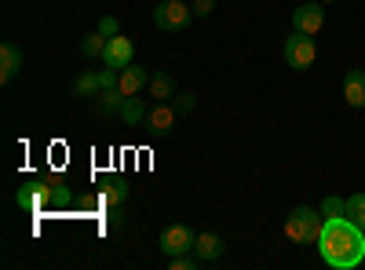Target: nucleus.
<instances>
[{
    "label": "nucleus",
    "mask_w": 365,
    "mask_h": 270,
    "mask_svg": "<svg viewBox=\"0 0 365 270\" xmlns=\"http://www.w3.org/2000/svg\"><path fill=\"white\" fill-rule=\"evenodd\" d=\"M175 106L172 103H154L150 106V113H146V128H150V135H158V139H165L172 128H175Z\"/></svg>",
    "instance_id": "1a4fd4ad"
},
{
    "label": "nucleus",
    "mask_w": 365,
    "mask_h": 270,
    "mask_svg": "<svg viewBox=\"0 0 365 270\" xmlns=\"http://www.w3.org/2000/svg\"><path fill=\"white\" fill-rule=\"evenodd\" d=\"M347 216H351L358 227H365V194H351V197H347Z\"/></svg>",
    "instance_id": "412c9836"
},
{
    "label": "nucleus",
    "mask_w": 365,
    "mask_h": 270,
    "mask_svg": "<svg viewBox=\"0 0 365 270\" xmlns=\"http://www.w3.org/2000/svg\"><path fill=\"white\" fill-rule=\"evenodd\" d=\"M96 99H99V113H110V117H117L120 113V103H125V95H120V92H99Z\"/></svg>",
    "instance_id": "aec40b11"
},
{
    "label": "nucleus",
    "mask_w": 365,
    "mask_h": 270,
    "mask_svg": "<svg viewBox=\"0 0 365 270\" xmlns=\"http://www.w3.org/2000/svg\"><path fill=\"white\" fill-rule=\"evenodd\" d=\"M318 252L332 270H354L365 263V227L351 216H329L318 234Z\"/></svg>",
    "instance_id": "f257e3e1"
},
{
    "label": "nucleus",
    "mask_w": 365,
    "mask_h": 270,
    "mask_svg": "<svg viewBox=\"0 0 365 270\" xmlns=\"http://www.w3.org/2000/svg\"><path fill=\"white\" fill-rule=\"evenodd\" d=\"M314 58H318L314 37L292 29V33L285 37V66H289V70H307V66H314Z\"/></svg>",
    "instance_id": "7ed1b4c3"
},
{
    "label": "nucleus",
    "mask_w": 365,
    "mask_h": 270,
    "mask_svg": "<svg viewBox=\"0 0 365 270\" xmlns=\"http://www.w3.org/2000/svg\"><path fill=\"white\" fill-rule=\"evenodd\" d=\"M318 4H332V0H318Z\"/></svg>",
    "instance_id": "cd10ccee"
},
{
    "label": "nucleus",
    "mask_w": 365,
    "mask_h": 270,
    "mask_svg": "<svg viewBox=\"0 0 365 270\" xmlns=\"http://www.w3.org/2000/svg\"><path fill=\"white\" fill-rule=\"evenodd\" d=\"M19 70H22V48L11 44V41H4V44H0V81H4V84L15 81Z\"/></svg>",
    "instance_id": "9b49d317"
},
{
    "label": "nucleus",
    "mask_w": 365,
    "mask_h": 270,
    "mask_svg": "<svg viewBox=\"0 0 365 270\" xmlns=\"http://www.w3.org/2000/svg\"><path fill=\"white\" fill-rule=\"evenodd\" d=\"M190 19H194V8L182 4V0H161V4L154 8V22H158V29H165V33L187 29Z\"/></svg>",
    "instance_id": "20e7f679"
},
{
    "label": "nucleus",
    "mask_w": 365,
    "mask_h": 270,
    "mask_svg": "<svg viewBox=\"0 0 365 270\" xmlns=\"http://www.w3.org/2000/svg\"><path fill=\"white\" fill-rule=\"evenodd\" d=\"M197 245V234L190 227H182V223H172L161 230V252L165 256H182V252H194Z\"/></svg>",
    "instance_id": "39448f33"
},
{
    "label": "nucleus",
    "mask_w": 365,
    "mask_h": 270,
    "mask_svg": "<svg viewBox=\"0 0 365 270\" xmlns=\"http://www.w3.org/2000/svg\"><path fill=\"white\" fill-rule=\"evenodd\" d=\"M194 252H197V259H201V263H216V259L227 252V245H223V237H220V234L205 230V234H197V245H194Z\"/></svg>",
    "instance_id": "ddd939ff"
},
{
    "label": "nucleus",
    "mask_w": 365,
    "mask_h": 270,
    "mask_svg": "<svg viewBox=\"0 0 365 270\" xmlns=\"http://www.w3.org/2000/svg\"><path fill=\"white\" fill-rule=\"evenodd\" d=\"M99 92H103V88H99V73H81L73 81V95L77 99H96Z\"/></svg>",
    "instance_id": "dca6fc26"
},
{
    "label": "nucleus",
    "mask_w": 365,
    "mask_h": 270,
    "mask_svg": "<svg viewBox=\"0 0 365 270\" xmlns=\"http://www.w3.org/2000/svg\"><path fill=\"white\" fill-rule=\"evenodd\" d=\"M103 63L110 66V70H125V66H132L135 63V48H132V41L128 37H110L106 41V51H103Z\"/></svg>",
    "instance_id": "0eeeda50"
},
{
    "label": "nucleus",
    "mask_w": 365,
    "mask_h": 270,
    "mask_svg": "<svg viewBox=\"0 0 365 270\" xmlns=\"http://www.w3.org/2000/svg\"><path fill=\"white\" fill-rule=\"evenodd\" d=\"M325 26V4H318V0H311V4H299L292 11V29H299V33H311L318 37Z\"/></svg>",
    "instance_id": "423d86ee"
},
{
    "label": "nucleus",
    "mask_w": 365,
    "mask_h": 270,
    "mask_svg": "<svg viewBox=\"0 0 365 270\" xmlns=\"http://www.w3.org/2000/svg\"><path fill=\"white\" fill-rule=\"evenodd\" d=\"M51 208H63V204H70V190L63 187V183H58V179H51Z\"/></svg>",
    "instance_id": "5701e85b"
},
{
    "label": "nucleus",
    "mask_w": 365,
    "mask_h": 270,
    "mask_svg": "<svg viewBox=\"0 0 365 270\" xmlns=\"http://www.w3.org/2000/svg\"><path fill=\"white\" fill-rule=\"evenodd\" d=\"M344 99H347V106H354V110H361L365 106V70H347L344 73Z\"/></svg>",
    "instance_id": "f8f14e48"
},
{
    "label": "nucleus",
    "mask_w": 365,
    "mask_h": 270,
    "mask_svg": "<svg viewBox=\"0 0 365 270\" xmlns=\"http://www.w3.org/2000/svg\"><path fill=\"white\" fill-rule=\"evenodd\" d=\"M99 33H103L106 41H110V37H117V33H120V22H117L113 15H103V19H99Z\"/></svg>",
    "instance_id": "393cba45"
},
{
    "label": "nucleus",
    "mask_w": 365,
    "mask_h": 270,
    "mask_svg": "<svg viewBox=\"0 0 365 270\" xmlns=\"http://www.w3.org/2000/svg\"><path fill=\"white\" fill-rule=\"evenodd\" d=\"M172 106H175L179 113H190V110L197 106V95H194V92H175V99H172Z\"/></svg>",
    "instance_id": "b1692460"
},
{
    "label": "nucleus",
    "mask_w": 365,
    "mask_h": 270,
    "mask_svg": "<svg viewBox=\"0 0 365 270\" xmlns=\"http://www.w3.org/2000/svg\"><path fill=\"white\" fill-rule=\"evenodd\" d=\"M125 197H128V187L120 183V179H113L110 187H103V194H99V204H103V208H117V204H125Z\"/></svg>",
    "instance_id": "f3484780"
},
{
    "label": "nucleus",
    "mask_w": 365,
    "mask_h": 270,
    "mask_svg": "<svg viewBox=\"0 0 365 270\" xmlns=\"http://www.w3.org/2000/svg\"><path fill=\"white\" fill-rule=\"evenodd\" d=\"M190 8H194L197 19H208L212 11H216V0H190Z\"/></svg>",
    "instance_id": "bb28decb"
},
{
    "label": "nucleus",
    "mask_w": 365,
    "mask_h": 270,
    "mask_svg": "<svg viewBox=\"0 0 365 270\" xmlns=\"http://www.w3.org/2000/svg\"><path fill=\"white\" fill-rule=\"evenodd\" d=\"M146 113H150V106L139 99V95H125V103H120V121H125L128 128H135V125H146Z\"/></svg>",
    "instance_id": "4468645a"
},
{
    "label": "nucleus",
    "mask_w": 365,
    "mask_h": 270,
    "mask_svg": "<svg viewBox=\"0 0 365 270\" xmlns=\"http://www.w3.org/2000/svg\"><path fill=\"white\" fill-rule=\"evenodd\" d=\"M201 259H197V252H182V256H168V266L172 270H194Z\"/></svg>",
    "instance_id": "4be33fe9"
},
{
    "label": "nucleus",
    "mask_w": 365,
    "mask_h": 270,
    "mask_svg": "<svg viewBox=\"0 0 365 270\" xmlns=\"http://www.w3.org/2000/svg\"><path fill=\"white\" fill-rule=\"evenodd\" d=\"M117 81H120V73H117V70H110V66L99 73V88H103V92H117Z\"/></svg>",
    "instance_id": "a878e982"
},
{
    "label": "nucleus",
    "mask_w": 365,
    "mask_h": 270,
    "mask_svg": "<svg viewBox=\"0 0 365 270\" xmlns=\"http://www.w3.org/2000/svg\"><path fill=\"white\" fill-rule=\"evenodd\" d=\"M15 201H19V208H26V212H44V208L51 204V187L48 183H22Z\"/></svg>",
    "instance_id": "6e6552de"
},
{
    "label": "nucleus",
    "mask_w": 365,
    "mask_h": 270,
    "mask_svg": "<svg viewBox=\"0 0 365 270\" xmlns=\"http://www.w3.org/2000/svg\"><path fill=\"white\" fill-rule=\"evenodd\" d=\"M120 73V81H117V92L120 95H139L143 88H150V73L143 70V66H125V70H117Z\"/></svg>",
    "instance_id": "9d476101"
},
{
    "label": "nucleus",
    "mask_w": 365,
    "mask_h": 270,
    "mask_svg": "<svg viewBox=\"0 0 365 270\" xmlns=\"http://www.w3.org/2000/svg\"><path fill=\"white\" fill-rule=\"evenodd\" d=\"M103 51H106V37L99 33V29L81 41V55H84V58H103Z\"/></svg>",
    "instance_id": "a211bd4d"
},
{
    "label": "nucleus",
    "mask_w": 365,
    "mask_h": 270,
    "mask_svg": "<svg viewBox=\"0 0 365 270\" xmlns=\"http://www.w3.org/2000/svg\"><path fill=\"white\" fill-rule=\"evenodd\" d=\"M318 212H322L325 219H329V216H347V201H344V197H336V194H329V197H322Z\"/></svg>",
    "instance_id": "6ab92c4d"
},
{
    "label": "nucleus",
    "mask_w": 365,
    "mask_h": 270,
    "mask_svg": "<svg viewBox=\"0 0 365 270\" xmlns=\"http://www.w3.org/2000/svg\"><path fill=\"white\" fill-rule=\"evenodd\" d=\"M150 99H154V103H172V99H175V81H172V73H165V70L150 73Z\"/></svg>",
    "instance_id": "2eb2a0df"
},
{
    "label": "nucleus",
    "mask_w": 365,
    "mask_h": 270,
    "mask_svg": "<svg viewBox=\"0 0 365 270\" xmlns=\"http://www.w3.org/2000/svg\"><path fill=\"white\" fill-rule=\"evenodd\" d=\"M322 223H325V216L322 212H314L311 204H296L292 212H289V219H285V237L292 245H318V234H322Z\"/></svg>",
    "instance_id": "f03ea898"
}]
</instances>
